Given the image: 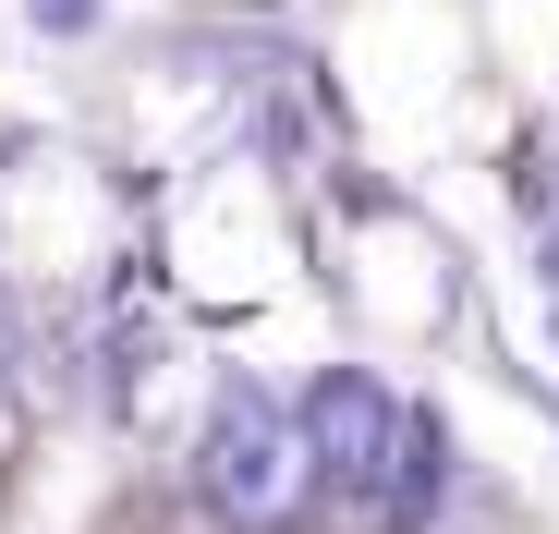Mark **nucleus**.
I'll list each match as a JSON object with an SVG mask.
<instances>
[{"instance_id":"obj_1","label":"nucleus","mask_w":559,"mask_h":534,"mask_svg":"<svg viewBox=\"0 0 559 534\" xmlns=\"http://www.w3.org/2000/svg\"><path fill=\"white\" fill-rule=\"evenodd\" d=\"M207 486L243 510V522H280V510H293L305 498V450H293V425H280V413H219V437H207Z\"/></svg>"}]
</instances>
